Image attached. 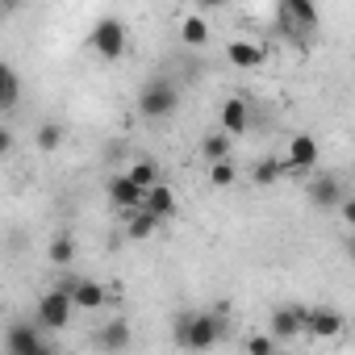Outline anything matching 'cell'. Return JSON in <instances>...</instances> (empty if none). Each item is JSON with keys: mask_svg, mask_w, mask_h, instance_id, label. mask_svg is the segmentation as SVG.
Here are the masks:
<instances>
[{"mask_svg": "<svg viewBox=\"0 0 355 355\" xmlns=\"http://www.w3.org/2000/svg\"><path fill=\"white\" fill-rule=\"evenodd\" d=\"M226 338V318L222 313H189L175 322V343L184 351H209Z\"/></svg>", "mask_w": 355, "mask_h": 355, "instance_id": "6da1fadb", "label": "cell"}, {"mask_svg": "<svg viewBox=\"0 0 355 355\" xmlns=\"http://www.w3.org/2000/svg\"><path fill=\"white\" fill-rule=\"evenodd\" d=\"M88 42H92V51H96L105 63L121 59V55H125V21H121V17H101V21L92 26Z\"/></svg>", "mask_w": 355, "mask_h": 355, "instance_id": "7a4b0ae2", "label": "cell"}, {"mask_svg": "<svg viewBox=\"0 0 355 355\" xmlns=\"http://www.w3.org/2000/svg\"><path fill=\"white\" fill-rule=\"evenodd\" d=\"M175 105H180V92H175V84L171 80H150L142 92H138V113L142 117H167V113H175Z\"/></svg>", "mask_w": 355, "mask_h": 355, "instance_id": "3957f363", "label": "cell"}, {"mask_svg": "<svg viewBox=\"0 0 355 355\" xmlns=\"http://www.w3.org/2000/svg\"><path fill=\"white\" fill-rule=\"evenodd\" d=\"M71 313H76L71 293L51 288V293H42V301H38V330H67Z\"/></svg>", "mask_w": 355, "mask_h": 355, "instance_id": "277c9868", "label": "cell"}, {"mask_svg": "<svg viewBox=\"0 0 355 355\" xmlns=\"http://www.w3.org/2000/svg\"><path fill=\"white\" fill-rule=\"evenodd\" d=\"M318 159H322L318 138H313V134H293V138H288V150H284L280 163H284V175H288V171H313Z\"/></svg>", "mask_w": 355, "mask_h": 355, "instance_id": "5b68a950", "label": "cell"}, {"mask_svg": "<svg viewBox=\"0 0 355 355\" xmlns=\"http://www.w3.org/2000/svg\"><path fill=\"white\" fill-rule=\"evenodd\" d=\"M305 309H309V305H280V309H272V322H268V338L280 347V343H288V338L305 334Z\"/></svg>", "mask_w": 355, "mask_h": 355, "instance_id": "8992f818", "label": "cell"}, {"mask_svg": "<svg viewBox=\"0 0 355 355\" xmlns=\"http://www.w3.org/2000/svg\"><path fill=\"white\" fill-rule=\"evenodd\" d=\"M343 330H347V318L338 309H330V305L305 309V334H313V338H338Z\"/></svg>", "mask_w": 355, "mask_h": 355, "instance_id": "52a82bcc", "label": "cell"}, {"mask_svg": "<svg viewBox=\"0 0 355 355\" xmlns=\"http://www.w3.org/2000/svg\"><path fill=\"white\" fill-rule=\"evenodd\" d=\"M276 13H280V21H284L288 34H297V30H313V26H318V9L309 5V0H284Z\"/></svg>", "mask_w": 355, "mask_h": 355, "instance_id": "ba28073f", "label": "cell"}, {"mask_svg": "<svg viewBox=\"0 0 355 355\" xmlns=\"http://www.w3.org/2000/svg\"><path fill=\"white\" fill-rule=\"evenodd\" d=\"M218 121H222V134H226V138H239V134H247V125H251V109H247V101H243V96H230V101H222V113H218Z\"/></svg>", "mask_w": 355, "mask_h": 355, "instance_id": "9c48e42d", "label": "cell"}, {"mask_svg": "<svg viewBox=\"0 0 355 355\" xmlns=\"http://www.w3.org/2000/svg\"><path fill=\"white\" fill-rule=\"evenodd\" d=\"M42 343H46L42 330L30 326V322H17V326H9V334H5V351H9V355H30V351H38Z\"/></svg>", "mask_w": 355, "mask_h": 355, "instance_id": "30bf717a", "label": "cell"}, {"mask_svg": "<svg viewBox=\"0 0 355 355\" xmlns=\"http://www.w3.org/2000/svg\"><path fill=\"white\" fill-rule=\"evenodd\" d=\"M142 214H150L155 222H163L167 214H175V193L159 180L155 189H146V193H142Z\"/></svg>", "mask_w": 355, "mask_h": 355, "instance_id": "8fae6325", "label": "cell"}, {"mask_svg": "<svg viewBox=\"0 0 355 355\" xmlns=\"http://www.w3.org/2000/svg\"><path fill=\"white\" fill-rule=\"evenodd\" d=\"M309 193H313V201H318L322 209H338V205L347 201V193H343V184H338V175H330V171L318 175Z\"/></svg>", "mask_w": 355, "mask_h": 355, "instance_id": "7c38bea8", "label": "cell"}, {"mask_svg": "<svg viewBox=\"0 0 355 355\" xmlns=\"http://www.w3.org/2000/svg\"><path fill=\"white\" fill-rule=\"evenodd\" d=\"M96 347L101 351H125L130 347V322L125 318H113L96 330Z\"/></svg>", "mask_w": 355, "mask_h": 355, "instance_id": "4fadbf2b", "label": "cell"}, {"mask_svg": "<svg viewBox=\"0 0 355 355\" xmlns=\"http://www.w3.org/2000/svg\"><path fill=\"white\" fill-rule=\"evenodd\" d=\"M109 201H113L117 209H130V214H138V209H142V193H138V189L125 180L121 171H117L113 180H109Z\"/></svg>", "mask_w": 355, "mask_h": 355, "instance_id": "5bb4252c", "label": "cell"}, {"mask_svg": "<svg viewBox=\"0 0 355 355\" xmlns=\"http://www.w3.org/2000/svg\"><path fill=\"white\" fill-rule=\"evenodd\" d=\"M17 101H21V76L0 59V113H9V109H17Z\"/></svg>", "mask_w": 355, "mask_h": 355, "instance_id": "9a60e30c", "label": "cell"}, {"mask_svg": "<svg viewBox=\"0 0 355 355\" xmlns=\"http://www.w3.org/2000/svg\"><path fill=\"white\" fill-rule=\"evenodd\" d=\"M226 59H230L234 67H259V63H263V46L251 42V38H234V42L226 46Z\"/></svg>", "mask_w": 355, "mask_h": 355, "instance_id": "2e32d148", "label": "cell"}, {"mask_svg": "<svg viewBox=\"0 0 355 355\" xmlns=\"http://www.w3.org/2000/svg\"><path fill=\"white\" fill-rule=\"evenodd\" d=\"M105 301H109L105 284H96V280H76V288H71V305H76V309H101Z\"/></svg>", "mask_w": 355, "mask_h": 355, "instance_id": "e0dca14e", "label": "cell"}, {"mask_svg": "<svg viewBox=\"0 0 355 355\" xmlns=\"http://www.w3.org/2000/svg\"><path fill=\"white\" fill-rule=\"evenodd\" d=\"M121 175H125V180H130L138 193H146V189L159 184V163H155V159H138V163H130Z\"/></svg>", "mask_w": 355, "mask_h": 355, "instance_id": "ac0fdd59", "label": "cell"}, {"mask_svg": "<svg viewBox=\"0 0 355 355\" xmlns=\"http://www.w3.org/2000/svg\"><path fill=\"white\" fill-rule=\"evenodd\" d=\"M180 38H184L189 46H205V42H209V21H205L201 13H189V17L180 21Z\"/></svg>", "mask_w": 355, "mask_h": 355, "instance_id": "d6986e66", "label": "cell"}, {"mask_svg": "<svg viewBox=\"0 0 355 355\" xmlns=\"http://www.w3.org/2000/svg\"><path fill=\"white\" fill-rule=\"evenodd\" d=\"M201 155L209 159V163H222V159H230V138L218 130V134H205L201 138Z\"/></svg>", "mask_w": 355, "mask_h": 355, "instance_id": "ffe728a7", "label": "cell"}, {"mask_svg": "<svg viewBox=\"0 0 355 355\" xmlns=\"http://www.w3.org/2000/svg\"><path fill=\"white\" fill-rule=\"evenodd\" d=\"M125 234H130L134 243H146V239H155V234H159V222H155L150 214H142V209H138V214L130 218V226H125Z\"/></svg>", "mask_w": 355, "mask_h": 355, "instance_id": "44dd1931", "label": "cell"}, {"mask_svg": "<svg viewBox=\"0 0 355 355\" xmlns=\"http://www.w3.org/2000/svg\"><path fill=\"white\" fill-rule=\"evenodd\" d=\"M71 259H76L71 234H55V239H51V263H55V268H71Z\"/></svg>", "mask_w": 355, "mask_h": 355, "instance_id": "7402d4cb", "label": "cell"}, {"mask_svg": "<svg viewBox=\"0 0 355 355\" xmlns=\"http://www.w3.org/2000/svg\"><path fill=\"white\" fill-rule=\"evenodd\" d=\"M34 142H38V150H59V142H63V125H59V121H42V125L34 130Z\"/></svg>", "mask_w": 355, "mask_h": 355, "instance_id": "603a6c76", "label": "cell"}, {"mask_svg": "<svg viewBox=\"0 0 355 355\" xmlns=\"http://www.w3.org/2000/svg\"><path fill=\"white\" fill-rule=\"evenodd\" d=\"M234 175H239V167H234V159H222V163H209V184H214V189H230V184H234Z\"/></svg>", "mask_w": 355, "mask_h": 355, "instance_id": "cb8c5ba5", "label": "cell"}, {"mask_svg": "<svg viewBox=\"0 0 355 355\" xmlns=\"http://www.w3.org/2000/svg\"><path fill=\"white\" fill-rule=\"evenodd\" d=\"M284 175V163L280 159H259L255 163V184H276Z\"/></svg>", "mask_w": 355, "mask_h": 355, "instance_id": "d4e9b609", "label": "cell"}, {"mask_svg": "<svg viewBox=\"0 0 355 355\" xmlns=\"http://www.w3.org/2000/svg\"><path fill=\"white\" fill-rule=\"evenodd\" d=\"M276 351H280V347H276L268 334H251V338H247V355H276Z\"/></svg>", "mask_w": 355, "mask_h": 355, "instance_id": "484cf974", "label": "cell"}, {"mask_svg": "<svg viewBox=\"0 0 355 355\" xmlns=\"http://www.w3.org/2000/svg\"><path fill=\"white\" fill-rule=\"evenodd\" d=\"M9 150H13V130H9V125H0V159H5Z\"/></svg>", "mask_w": 355, "mask_h": 355, "instance_id": "4316f807", "label": "cell"}, {"mask_svg": "<svg viewBox=\"0 0 355 355\" xmlns=\"http://www.w3.org/2000/svg\"><path fill=\"white\" fill-rule=\"evenodd\" d=\"M338 209H343V222H347V226H355V201H351V197H347V201H343V205H338Z\"/></svg>", "mask_w": 355, "mask_h": 355, "instance_id": "83f0119b", "label": "cell"}, {"mask_svg": "<svg viewBox=\"0 0 355 355\" xmlns=\"http://www.w3.org/2000/svg\"><path fill=\"white\" fill-rule=\"evenodd\" d=\"M30 355H55V347H51V343H42V347H38V351H30Z\"/></svg>", "mask_w": 355, "mask_h": 355, "instance_id": "f1b7e54d", "label": "cell"}, {"mask_svg": "<svg viewBox=\"0 0 355 355\" xmlns=\"http://www.w3.org/2000/svg\"><path fill=\"white\" fill-rule=\"evenodd\" d=\"M5 17H9V5H0V21H5Z\"/></svg>", "mask_w": 355, "mask_h": 355, "instance_id": "f546056e", "label": "cell"}, {"mask_svg": "<svg viewBox=\"0 0 355 355\" xmlns=\"http://www.w3.org/2000/svg\"><path fill=\"white\" fill-rule=\"evenodd\" d=\"M276 355H284V351H276Z\"/></svg>", "mask_w": 355, "mask_h": 355, "instance_id": "4dcf8cb0", "label": "cell"}]
</instances>
